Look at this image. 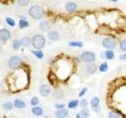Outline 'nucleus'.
Segmentation results:
<instances>
[{
    "label": "nucleus",
    "instance_id": "nucleus-1",
    "mask_svg": "<svg viewBox=\"0 0 126 118\" xmlns=\"http://www.w3.org/2000/svg\"><path fill=\"white\" fill-rule=\"evenodd\" d=\"M32 45L36 50H41L46 45V39L41 34H36L31 39Z\"/></svg>",
    "mask_w": 126,
    "mask_h": 118
},
{
    "label": "nucleus",
    "instance_id": "nucleus-2",
    "mask_svg": "<svg viewBox=\"0 0 126 118\" xmlns=\"http://www.w3.org/2000/svg\"><path fill=\"white\" fill-rule=\"evenodd\" d=\"M29 14L30 15V17H32L33 19L39 20L43 17L44 12H43V10L40 6H33L30 7V9L29 10Z\"/></svg>",
    "mask_w": 126,
    "mask_h": 118
},
{
    "label": "nucleus",
    "instance_id": "nucleus-3",
    "mask_svg": "<svg viewBox=\"0 0 126 118\" xmlns=\"http://www.w3.org/2000/svg\"><path fill=\"white\" fill-rule=\"evenodd\" d=\"M95 54H94V53L92 52V51H84L80 55L81 61L85 63H88V64L94 63V61H95Z\"/></svg>",
    "mask_w": 126,
    "mask_h": 118
},
{
    "label": "nucleus",
    "instance_id": "nucleus-4",
    "mask_svg": "<svg viewBox=\"0 0 126 118\" xmlns=\"http://www.w3.org/2000/svg\"><path fill=\"white\" fill-rule=\"evenodd\" d=\"M102 45L104 48L107 50H113L116 48L117 43L116 40L112 37H106L105 39H102Z\"/></svg>",
    "mask_w": 126,
    "mask_h": 118
},
{
    "label": "nucleus",
    "instance_id": "nucleus-5",
    "mask_svg": "<svg viewBox=\"0 0 126 118\" xmlns=\"http://www.w3.org/2000/svg\"><path fill=\"white\" fill-rule=\"evenodd\" d=\"M22 63V61L20 57L18 56H12L8 61V66L11 69H17L21 66Z\"/></svg>",
    "mask_w": 126,
    "mask_h": 118
},
{
    "label": "nucleus",
    "instance_id": "nucleus-6",
    "mask_svg": "<svg viewBox=\"0 0 126 118\" xmlns=\"http://www.w3.org/2000/svg\"><path fill=\"white\" fill-rule=\"evenodd\" d=\"M90 105H91V109H92V110H93L94 112H95V113L99 112L101 110L99 98L96 96L93 97L90 101Z\"/></svg>",
    "mask_w": 126,
    "mask_h": 118
},
{
    "label": "nucleus",
    "instance_id": "nucleus-7",
    "mask_svg": "<svg viewBox=\"0 0 126 118\" xmlns=\"http://www.w3.org/2000/svg\"><path fill=\"white\" fill-rule=\"evenodd\" d=\"M39 92L40 94V95L43 97H47L49 96L51 93V89L50 87L46 84H43L39 87Z\"/></svg>",
    "mask_w": 126,
    "mask_h": 118
},
{
    "label": "nucleus",
    "instance_id": "nucleus-8",
    "mask_svg": "<svg viewBox=\"0 0 126 118\" xmlns=\"http://www.w3.org/2000/svg\"><path fill=\"white\" fill-rule=\"evenodd\" d=\"M11 38L10 31L6 29H0V40L2 42H6Z\"/></svg>",
    "mask_w": 126,
    "mask_h": 118
},
{
    "label": "nucleus",
    "instance_id": "nucleus-9",
    "mask_svg": "<svg viewBox=\"0 0 126 118\" xmlns=\"http://www.w3.org/2000/svg\"><path fill=\"white\" fill-rule=\"evenodd\" d=\"M69 109H56L54 112V117L56 118H66L69 116Z\"/></svg>",
    "mask_w": 126,
    "mask_h": 118
},
{
    "label": "nucleus",
    "instance_id": "nucleus-10",
    "mask_svg": "<svg viewBox=\"0 0 126 118\" xmlns=\"http://www.w3.org/2000/svg\"><path fill=\"white\" fill-rule=\"evenodd\" d=\"M114 57H115V54L112 50H106V51L101 53V58L106 60H113Z\"/></svg>",
    "mask_w": 126,
    "mask_h": 118
},
{
    "label": "nucleus",
    "instance_id": "nucleus-11",
    "mask_svg": "<svg viewBox=\"0 0 126 118\" xmlns=\"http://www.w3.org/2000/svg\"><path fill=\"white\" fill-rule=\"evenodd\" d=\"M39 29H40L42 31H44V32H46V31H49V30H50V28H51V25L49 21H47V20H45V21H43L40 24H39Z\"/></svg>",
    "mask_w": 126,
    "mask_h": 118
},
{
    "label": "nucleus",
    "instance_id": "nucleus-12",
    "mask_svg": "<svg viewBox=\"0 0 126 118\" xmlns=\"http://www.w3.org/2000/svg\"><path fill=\"white\" fill-rule=\"evenodd\" d=\"M14 107L17 108V109H25L27 105H26V102L22 100V99H20V98H16V99L14 101Z\"/></svg>",
    "mask_w": 126,
    "mask_h": 118
},
{
    "label": "nucleus",
    "instance_id": "nucleus-13",
    "mask_svg": "<svg viewBox=\"0 0 126 118\" xmlns=\"http://www.w3.org/2000/svg\"><path fill=\"white\" fill-rule=\"evenodd\" d=\"M47 37L50 39V40L53 41V42H56L59 39V33L57 31H50L48 34H47Z\"/></svg>",
    "mask_w": 126,
    "mask_h": 118
},
{
    "label": "nucleus",
    "instance_id": "nucleus-14",
    "mask_svg": "<svg viewBox=\"0 0 126 118\" xmlns=\"http://www.w3.org/2000/svg\"><path fill=\"white\" fill-rule=\"evenodd\" d=\"M32 113L35 117H41L43 115V109L40 106H34L32 109Z\"/></svg>",
    "mask_w": 126,
    "mask_h": 118
},
{
    "label": "nucleus",
    "instance_id": "nucleus-15",
    "mask_svg": "<svg viewBox=\"0 0 126 118\" xmlns=\"http://www.w3.org/2000/svg\"><path fill=\"white\" fill-rule=\"evenodd\" d=\"M86 71L88 74H94L97 71V66L94 63H90L86 66Z\"/></svg>",
    "mask_w": 126,
    "mask_h": 118
},
{
    "label": "nucleus",
    "instance_id": "nucleus-16",
    "mask_svg": "<svg viewBox=\"0 0 126 118\" xmlns=\"http://www.w3.org/2000/svg\"><path fill=\"white\" fill-rule=\"evenodd\" d=\"M77 9V6L75 2H69L66 3L65 5V10L68 12H74L76 11V10Z\"/></svg>",
    "mask_w": 126,
    "mask_h": 118
},
{
    "label": "nucleus",
    "instance_id": "nucleus-17",
    "mask_svg": "<svg viewBox=\"0 0 126 118\" xmlns=\"http://www.w3.org/2000/svg\"><path fill=\"white\" fill-rule=\"evenodd\" d=\"M79 103H80V100L73 99V100H71V101L69 102V103H68V105H67V106H68V108L69 109H75L79 106Z\"/></svg>",
    "mask_w": 126,
    "mask_h": 118
},
{
    "label": "nucleus",
    "instance_id": "nucleus-18",
    "mask_svg": "<svg viewBox=\"0 0 126 118\" xmlns=\"http://www.w3.org/2000/svg\"><path fill=\"white\" fill-rule=\"evenodd\" d=\"M20 41H21V46H25V47L29 46L32 44V39L28 36H25V37L21 38V39Z\"/></svg>",
    "mask_w": 126,
    "mask_h": 118
},
{
    "label": "nucleus",
    "instance_id": "nucleus-19",
    "mask_svg": "<svg viewBox=\"0 0 126 118\" xmlns=\"http://www.w3.org/2000/svg\"><path fill=\"white\" fill-rule=\"evenodd\" d=\"M52 94H53L54 98H57V99H59V98H62L63 96H64V91H63L62 89H56L53 91Z\"/></svg>",
    "mask_w": 126,
    "mask_h": 118
},
{
    "label": "nucleus",
    "instance_id": "nucleus-20",
    "mask_svg": "<svg viewBox=\"0 0 126 118\" xmlns=\"http://www.w3.org/2000/svg\"><path fill=\"white\" fill-rule=\"evenodd\" d=\"M79 113L81 118H88L90 117V109L88 108H84L79 112Z\"/></svg>",
    "mask_w": 126,
    "mask_h": 118
},
{
    "label": "nucleus",
    "instance_id": "nucleus-21",
    "mask_svg": "<svg viewBox=\"0 0 126 118\" xmlns=\"http://www.w3.org/2000/svg\"><path fill=\"white\" fill-rule=\"evenodd\" d=\"M14 108V102H5L3 105H2V109L6 111H10V110H12Z\"/></svg>",
    "mask_w": 126,
    "mask_h": 118
},
{
    "label": "nucleus",
    "instance_id": "nucleus-22",
    "mask_svg": "<svg viewBox=\"0 0 126 118\" xmlns=\"http://www.w3.org/2000/svg\"><path fill=\"white\" fill-rule=\"evenodd\" d=\"M109 69V65L107 64V62H102L100 64V65L98 66V71L101 73H106L107 72Z\"/></svg>",
    "mask_w": 126,
    "mask_h": 118
},
{
    "label": "nucleus",
    "instance_id": "nucleus-23",
    "mask_svg": "<svg viewBox=\"0 0 126 118\" xmlns=\"http://www.w3.org/2000/svg\"><path fill=\"white\" fill-rule=\"evenodd\" d=\"M68 45L69 46H72V47H78V48H82L84 46V43L80 41H72V42H69L68 43Z\"/></svg>",
    "mask_w": 126,
    "mask_h": 118
},
{
    "label": "nucleus",
    "instance_id": "nucleus-24",
    "mask_svg": "<svg viewBox=\"0 0 126 118\" xmlns=\"http://www.w3.org/2000/svg\"><path fill=\"white\" fill-rule=\"evenodd\" d=\"M32 54L34 56L38 58V59H42L43 58V52L41 50H32Z\"/></svg>",
    "mask_w": 126,
    "mask_h": 118
},
{
    "label": "nucleus",
    "instance_id": "nucleus-25",
    "mask_svg": "<svg viewBox=\"0 0 126 118\" xmlns=\"http://www.w3.org/2000/svg\"><path fill=\"white\" fill-rule=\"evenodd\" d=\"M18 25H19V28L20 29H25V28H27L29 27V23L26 21V19H21L19 21V23H18Z\"/></svg>",
    "mask_w": 126,
    "mask_h": 118
},
{
    "label": "nucleus",
    "instance_id": "nucleus-26",
    "mask_svg": "<svg viewBox=\"0 0 126 118\" xmlns=\"http://www.w3.org/2000/svg\"><path fill=\"white\" fill-rule=\"evenodd\" d=\"M39 103V99L37 96H33L32 98H31L30 100V105L34 107V106H37Z\"/></svg>",
    "mask_w": 126,
    "mask_h": 118
},
{
    "label": "nucleus",
    "instance_id": "nucleus-27",
    "mask_svg": "<svg viewBox=\"0 0 126 118\" xmlns=\"http://www.w3.org/2000/svg\"><path fill=\"white\" fill-rule=\"evenodd\" d=\"M89 102L86 99V98H82V99L80 100V103H79V106H80L82 109L84 108H88Z\"/></svg>",
    "mask_w": 126,
    "mask_h": 118
},
{
    "label": "nucleus",
    "instance_id": "nucleus-28",
    "mask_svg": "<svg viewBox=\"0 0 126 118\" xmlns=\"http://www.w3.org/2000/svg\"><path fill=\"white\" fill-rule=\"evenodd\" d=\"M21 46V41L18 40V39H14L13 41V47L15 50H18Z\"/></svg>",
    "mask_w": 126,
    "mask_h": 118
},
{
    "label": "nucleus",
    "instance_id": "nucleus-29",
    "mask_svg": "<svg viewBox=\"0 0 126 118\" xmlns=\"http://www.w3.org/2000/svg\"><path fill=\"white\" fill-rule=\"evenodd\" d=\"M108 118H121V116L116 111H110L108 113Z\"/></svg>",
    "mask_w": 126,
    "mask_h": 118
},
{
    "label": "nucleus",
    "instance_id": "nucleus-30",
    "mask_svg": "<svg viewBox=\"0 0 126 118\" xmlns=\"http://www.w3.org/2000/svg\"><path fill=\"white\" fill-rule=\"evenodd\" d=\"M5 21H6V22L9 25L10 27H14L15 25H16V22H15V21L13 19V18H11V17H6V19H5Z\"/></svg>",
    "mask_w": 126,
    "mask_h": 118
},
{
    "label": "nucleus",
    "instance_id": "nucleus-31",
    "mask_svg": "<svg viewBox=\"0 0 126 118\" xmlns=\"http://www.w3.org/2000/svg\"><path fill=\"white\" fill-rule=\"evenodd\" d=\"M119 46H120L121 50L124 51V52H126V39H122V40L121 41V43H120Z\"/></svg>",
    "mask_w": 126,
    "mask_h": 118
},
{
    "label": "nucleus",
    "instance_id": "nucleus-32",
    "mask_svg": "<svg viewBox=\"0 0 126 118\" xmlns=\"http://www.w3.org/2000/svg\"><path fill=\"white\" fill-rule=\"evenodd\" d=\"M88 88H87V87H84L81 90H80V91L79 92V94H78V96L80 97V98H82V97H84L85 95V94L87 93V91H88Z\"/></svg>",
    "mask_w": 126,
    "mask_h": 118
},
{
    "label": "nucleus",
    "instance_id": "nucleus-33",
    "mask_svg": "<svg viewBox=\"0 0 126 118\" xmlns=\"http://www.w3.org/2000/svg\"><path fill=\"white\" fill-rule=\"evenodd\" d=\"M54 106L56 109H62L65 108L66 105L65 103H55Z\"/></svg>",
    "mask_w": 126,
    "mask_h": 118
},
{
    "label": "nucleus",
    "instance_id": "nucleus-34",
    "mask_svg": "<svg viewBox=\"0 0 126 118\" xmlns=\"http://www.w3.org/2000/svg\"><path fill=\"white\" fill-rule=\"evenodd\" d=\"M29 2L30 0H17V2L21 6H26Z\"/></svg>",
    "mask_w": 126,
    "mask_h": 118
},
{
    "label": "nucleus",
    "instance_id": "nucleus-35",
    "mask_svg": "<svg viewBox=\"0 0 126 118\" xmlns=\"http://www.w3.org/2000/svg\"><path fill=\"white\" fill-rule=\"evenodd\" d=\"M119 58L121 59V60H125L126 61V52L123 54H121V56L119 57Z\"/></svg>",
    "mask_w": 126,
    "mask_h": 118
},
{
    "label": "nucleus",
    "instance_id": "nucleus-36",
    "mask_svg": "<svg viewBox=\"0 0 126 118\" xmlns=\"http://www.w3.org/2000/svg\"><path fill=\"white\" fill-rule=\"evenodd\" d=\"M76 117H77V118H81V117H80V113H77L76 114Z\"/></svg>",
    "mask_w": 126,
    "mask_h": 118
},
{
    "label": "nucleus",
    "instance_id": "nucleus-37",
    "mask_svg": "<svg viewBox=\"0 0 126 118\" xmlns=\"http://www.w3.org/2000/svg\"><path fill=\"white\" fill-rule=\"evenodd\" d=\"M110 2H117V0H109Z\"/></svg>",
    "mask_w": 126,
    "mask_h": 118
},
{
    "label": "nucleus",
    "instance_id": "nucleus-38",
    "mask_svg": "<svg viewBox=\"0 0 126 118\" xmlns=\"http://www.w3.org/2000/svg\"><path fill=\"white\" fill-rule=\"evenodd\" d=\"M43 118H50V117H48V116H44V117Z\"/></svg>",
    "mask_w": 126,
    "mask_h": 118
},
{
    "label": "nucleus",
    "instance_id": "nucleus-39",
    "mask_svg": "<svg viewBox=\"0 0 126 118\" xmlns=\"http://www.w3.org/2000/svg\"><path fill=\"white\" fill-rule=\"evenodd\" d=\"M0 52H1V48H0Z\"/></svg>",
    "mask_w": 126,
    "mask_h": 118
}]
</instances>
